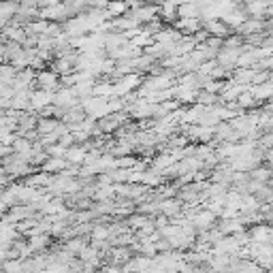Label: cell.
Here are the masks:
<instances>
[{
	"label": "cell",
	"mask_w": 273,
	"mask_h": 273,
	"mask_svg": "<svg viewBox=\"0 0 273 273\" xmlns=\"http://www.w3.org/2000/svg\"><path fill=\"white\" fill-rule=\"evenodd\" d=\"M47 103H51V94L49 92H39L32 96V105L34 107H45Z\"/></svg>",
	"instance_id": "1"
},
{
	"label": "cell",
	"mask_w": 273,
	"mask_h": 273,
	"mask_svg": "<svg viewBox=\"0 0 273 273\" xmlns=\"http://www.w3.org/2000/svg\"><path fill=\"white\" fill-rule=\"evenodd\" d=\"M212 220H214L212 214H201V216L196 218V226H205V229H207V226L212 224Z\"/></svg>",
	"instance_id": "2"
},
{
	"label": "cell",
	"mask_w": 273,
	"mask_h": 273,
	"mask_svg": "<svg viewBox=\"0 0 273 273\" xmlns=\"http://www.w3.org/2000/svg\"><path fill=\"white\" fill-rule=\"evenodd\" d=\"M56 103H58V105H69V107H71V105H73V94H71V92H62V94L56 98Z\"/></svg>",
	"instance_id": "3"
},
{
	"label": "cell",
	"mask_w": 273,
	"mask_h": 273,
	"mask_svg": "<svg viewBox=\"0 0 273 273\" xmlns=\"http://www.w3.org/2000/svg\"><path fill=\"white\" fill-rule=\"evenodd\" d=\"M41 84H45V88H53L56 79H53V75H41Z\"/></svg>",
	"instance_id": "4"
},
{
	"label": "cell",
	"mask_w": 273,
	"mask_h": 273,
	"mask_svg": "<svg viewBox=\"0 0 273 273\" xmlns=\"http://www.w3.org/2000/svg\"><path fill=\"white\" fill-rule=\"evenodd\" d=\"M69 158L75 160V162H79L81 158H84V152H81V150H71V152H69Z\"/></svg>",
	"instance_id": "5"
},
{
	"label": "cell",
	"mask_w": 273,
	"mask_h": 273,
	"mask_svg": "<svg viewBox=\"0 0 273 273\" xmlns=\"http://www.w3.org/2000/svg\"><path fill=\"white\" fill-rule=\"evenodd\" d=\"M162 209H165L167 214H175L179 207H177V203H165V207H162Z\"/></svg>",
	"instance_id": "6"
},
{
	"label": "cell",
	"mask_w": 273,
	"mask_h": 273,
	"mask_svg": "<svg viewBox=\"0 0 273 273\" xmlns=\"http://www.w3.org/2000/svg\"><path fill=\"white\" fill-rule=\"evenodd\" d=\"M60 167H64V162H62V160H53V162H47V167H45V169L51 171V169H60Z\"/></svg>",
	"instance_id": "7"
},
{
	"label": "cell",
	"mask_w": 273,
	"mask_h": 273,
	"mask_svg": "<svg viewBox=\"0 0 273 273\" xmlns=\"http://www.w3.org/2000/svg\"><path fill=\"white\" fill-rule=\"evenodd\" d=\"M109 11H111V13H120V11H124V3H113L111 7H109Z\"/></svg>",
	"instance_id": "8"
}]
</instances>
